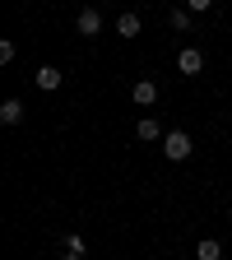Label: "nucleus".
<instances>
[{
	"label": "nucleus",
	"instance_id": "nucleus-12",
	"mask_svg": "<svg viewBox=\"0 0 232 260\" xmlns=\"http://www.w3.org/2000/svg\"><path fill=\"white\" fill-rule=\"evenodd\" d=\"M209 5H214V0H186V10H190V14H205Z\"/></svg>",
	"mask_w": 232,
	"mask_h": 260
},
{
	"label": "nucleus",
	"instance_id": "nucleus-3",
	"mask_svg": "<svg viewBox=\"0 0 232 260\" xmlns=\"http://www.w3.org/2000/svg\"><path fill=\"white\" fill-rule=\"evenodd\" d=\"M75 28L84 32V38H97V32H103V14H97V10L88 5V10H79V19H75Z\"/></svg>",
	"mask_w": 232,
	"mask_h": 260
},
{
	"label": "nucleus",
	"instance_id": "nucleus-10",
	"mask_svg": "<svg viewBox=\"0 0 232 260\" xmlns=\"http://www.w3.org/2000/svg\"><path fill=\"white\" fill-rule=\"evenodd\" d=\"M116 32H121V38H135V32H140V14H121L116 19Z\"/></svg>",
	"mask_w": 232,
	"mask_h": 260
},
{
	"label": "nucleus",
	"instance_id": "nucleus-2",
	"mask_svg": "<svg viewBox=\"0 0 232 260\" xmlns=\"http://www.w3.org/2000/svg\"><path fill=\"white\" fill-rule=\"evenodd\" d=\"M177 70H181V75H200V70H205V51H200V47H181V51H177Z\"/></svg>",
	"mask_w": 232,
	"mask_h": 260
},
{
	"label": "nucleus",
	"instance_id": "nucleus-7",
	"mask_svg": "<svg viewBox=\"0 0 232 260\" xmlns=\"http://www.w3.org/2000/svg\"><path fill=\"white\" fill-rule=\"evenodd\" d=\"M65 84V75L56 70V65H42V70H38V88H47V93H56Z\"/></svg>",
	"mask_w": 232,
	"mask_h": 260
},
{
	"label": "nucleus",
	"instance_id": "nucleus-9",
	"mask_svg": "<svg viewBox=\"0 0 232 260\" xmlns=\"http://www.w3.org/2000/svg\"><path fill=\"white\" fill-rule=\"evenodd\" d=\"M195 260H223V246H218L214 237H205L200 246H195Z\"/></svg>",
	"mask_w": 232,
	"mask_h": 260
},
{
	"label": "nucleus",
	"instance_id": "nucleus-13",
	"mask_svg": "<svg viewBox=\"0 0 232 260\" xmlns=\"http://www.w3.org/2000/svg\"><path fill=\"white\" fill-rule=\"evenodd\" d=\"M65 260H79V255H65Z\"/></svg>",
	"mask_w": 232,
	"mask_h": 260
},
{
	"label": "nucleus",
	"instance_id": "nucleus-1",
	"mask_svg": "<svg viewBox=\"0 0 232 260\" xmlns=\"http://www.w3.org/2000/svg\"><path fill=\"white\" fill-rule=\"evenodd\" d=\"M190 153H195V144H190L186 130H168V140H162V158H168V162H186Z\"/></svg>",
	"mask_w": 232,
	"mask_h": 260
},
{
	"label": "nucleus",
	"instance_id": "nucleus-6",
	"mask_svg": "<svg viewBox=\"0 0 232 260\" xmlns=\"http://www.w3.org/2000/svg\"><path fill=\"white\" fill-rule=\"evenodd\" d=\"M0 121L5 125H23V103L19 98H5V103H0Z\"/></svg>",
	"mask_w": 232,
	"mask_h": 260
},
{
	"label": "nucleus",
	"instance_id": "nucleus-8",
	"mask_svg": "<svg viewBox=\"0 0 232 260\" xmlns=\"http://www.w3.org/2000/svg\"><path fill=\"white\" fill-rule=\"evenodd\" d=\"M168 19H172V28H177V32H190V28H195V14H190L186 5H177V10H172Z\"/></svg>",
	"mask_w": 232,
	"mask_h": 260
},
{
	"label": "nucleus",
	"instance_id": "nucleus-5",
	"mask_svg": "<svg viewBox=\"0 0 232 260\" xmlns=\"http://www.w3.org/2000/svg\"><path fill=\"white\" fill-rule=\"evenodd\" d=\"M135 135H140V144H162V140H168V135H162V125H158L153 116H140Z\"/></svg>",
	"mask_w": 232,
	"mask_h": 260
},
{
	"label": "nucleus",
	"instance_id": "nucleus-11",
	"mask_svg": "<svg viewBox=\"0 0 232 260\" xmlns=\"http://www.w3.org/2000/svg\"><path fill=\"white\" fill-rule=\"evenodd\" d=\"M65 251H70V255H84V237L70 233V237H65Z\"/></svg>",
	"mask_w": 232,
	"mask_h": 260
},
{
	"label": "nucleus",
	"instance_id": "nucleus-4",
	"mask_svg": "<svg viewBox=\"0 0 232 260\" xmlns=\"http://www.w3.org/2000/svg\"><path fill=\"white\" fill-rule=\"evenodd\" d=\"M130 98H135V107H153V103H158V84H153V79H135Z\"/></svg>",
	"mask_w": 232,
	"mask_h": 260
}]
</instances>
